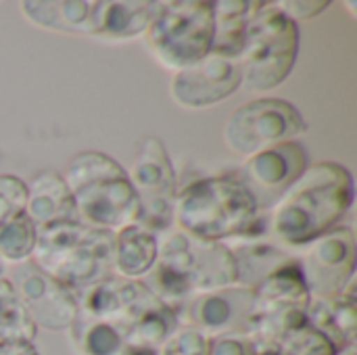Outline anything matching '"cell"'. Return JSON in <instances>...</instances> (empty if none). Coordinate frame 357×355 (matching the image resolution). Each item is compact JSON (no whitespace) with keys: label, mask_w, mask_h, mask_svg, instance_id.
I'll return each instance as SVG.
<instances>
[{"label":"cell","mask_w":357,"mask_h":355,"mask_svg":"<svg viewBox=\"0 0 357 355\" xmlns=\"http://www.w3.org/2000/svg\"><path fill=\"white\" fill-rule=\"evenodd\" d=\"M234 268H236V285L245 289H257L270 274L289 264L293 257L276 243L268 241H243L236 247H230Z\"/></svg>","instance_id":"22"},{"label":"cell","mask_w":357,"mask_h":355,"mask_svg":"<svg viewBox=\"0 0 357 355\" xmlns=\"http://www.w3.org/2000/svg\"><path fill=\"white\" fill-rule=\"evenodd\" d=\"M255 318V291L238 285L195 295L182 322L207 337L247 335Z\"/></svg>","instance_id":"13"},{"label":"cell","mask_w":357,"mask_h":355,"mask_svg":"<svg viewBox=\"0 0 357 355\" xmlns=\"http://www.w3.org/2000/svg\"><path fill=\"white\" fill-rule=\"evenodd\" d=\"M73 295L82 316L105 320L128 331L134 320L157 301L142 285V280H128L117 274Z\"/></svg>","instance_id":"15"},{"label":"cell","mask_w":357,"mask_h":355,"mask_svg":"<svg viewBox=\"0 0 357 355\" xmlns=\"http://www.w3.org/2000/svg\"><path fill=\"white\" fill-rule=\"evenodd\" d=\"M241 88V69L234 59L209 52L199 63L174 73L169 92L182 109H205L232 96Z\"/></svg>","instance_id":"14"},{"label":"cell","mask_w":357,"mask_h":355,"mask_svg":"<svg viewBox=\"0 0 357 355\" xmlns=\"http://www.w3.org/2000/svg\"><path fill=\"white\" fill-rule=\"evenodd\" d=\"M176 230L207 243L228 239L257 241L268 232V222L236 174L201 178L176 195Z\"/></svg>","instance_id":"2"},{"label":"cell","mask_w":357,"mask_h":355,"mask_svg":"<svg viewBox=\"0 0 357 355\" xmlns=\"http://www.w3.org/2000/svg\"><path fill=\"white\" fill-rule=\"evenodd\" d=\"M337 355H356V345H354V347H347V349H343V352H339Z\"/></svg>","instance_id":"34"},{"label":"cell","mask_w":357,"mask_h":355,"mask_svg":"<svg viewBox=\"0 0 357 355\" xmlns=\"http://www.w3.org/2000/svg\"><path fill=\"white\" fill-rule=\"evenodd\" d=\"M209 355H251L247 335L209 337Z\"/></svg>","instance_id":"31"},{"label":"cell","mask_w":357,"mask_h":355,"mask_svg":"<svg viewBox=\"0 0 357 355\" xmlns=\"http://www.w3.org/2000/svg\"><path fill=\"white\" fill-rule=\"evenodd\" d=\"M153 56L174 73L199 63L213 46V4L207 0H167L144 31Z\"/></svg>","instance_id":"6"},{"label":"cell","mask_w":357,"mask_h":355,"mask_svg":"<svg viewBox=\"0 0 357 355\" xmlns=\"http://www.w3.org/2000/svg\"><path fill=\"white\" fill-rule=\"evenodd\" d=\"M21 13L36 27L92 36V2L86 0H27Z\"/></svg>","instance_id":"20"},{"label":"cell","mask_w":357,"mask_h":355,"mask_svg":"<svg viewBox=\"0 0 357 355\" xmlns=\"http://www.w3.org/2000/svg\"><path fill=\"white\" fill-rule=\"evenodd\" d=\"M213 4V46L211 52L238 61L245 44V33L251 17L264 2L249 0H218Z\"/></svg>","instance_id":"21"},{"label":"cell","mask_w":357,"mask_h":355,"mask_svg":"<svg viewBox=\"0 0 357 355\" xmlns=\"http://www.w3.org/2000/svg\"><path fill=\"white\" fill-rule=\"evenodd\" d=\"M299 52V25L276 2H264L251 17L238 54L241 86L251 92L278 88L293 71Z\"/></svg>","instance_id":"5"},{"label":"cell","mask_w":357,"mask_h":355,"mask_svg":"<svg viewBox=\"0 0 357 355\" xmlns=\"http://www.w3.org/2000/svg\"><path fill=\"white\" fill-rule=\"evenodd\" d=\"M159 257V234L140 224L123 226L113 234V270L128 280L144 278Z\"/></svg>","instance_id":"19"},{"label":"cell","mask_w":357,"mask_h":355,"mask_svg":"<svg viewBox=\"0 0 357 355\" xmlns=\"http://www.w3.org/2000/svg\"><path fill=\"white\" fill-rule=\"evenodd\" d=\"M299 262L312 299L339 297L356 276V234L349 226H337L307 245Z\"/></svg>","instance_id":"11"},{"label":"cell","mask_w":357,"mask_h":355,"mask_svg":"<svg viewBox=\"0 0 357 355\" xmlns=\"http://www.w3.org/2000/svg\"><path fill=\"white\" fill-rule=\"evenodd\" d=\"M159 355H209V337L182 324L163 345Z\"/></svg>","instance_id":"29"},{"label":"cell","mask_w":357,"mask_h":355,"mask_svg":"<svg viewBox=\"0 0 357 355\" xmlns=\"http://www.w3.org/2000/svg\"><path fill=\"white\" fill-rule=\"evenodd\" d=\"M38 239V228L27 218V213H19L6 224L0 226V257L13 264L25 262L31 257Z\"/></svg>","instance_id":"26"},{"label":"cell","mask_w":357,"mask_h":355,"mask_svg":"<svg viewBox=\"0 0 357 355\" xmlns=\"http://www.w3.org/2000/svg\"><path fill=\"white\" fill-rule=\"evenodd\" d=\"M38 328L19 293L6 276H0V341H33Z\"/></svg>","instance_id":"24"},{"label":"cell","mask_w":357,"mask_h":355,"mask_svg":"<svg viewBox=\"0 0 357 355\" xmlns=\"http://www.w3.org/2000/svg\"><path fill=\"white\" fill-rule=\"evenodd\" d=\"M86 226L117 232L138 218V197L128 172L111 155L84 151L69 159L63 174Z\"/></svg>","instance_id":"3"},{"label":"cell","mask_w":357,"mask_h":355,"mask_svg":"<svg viewBox=\"0 0 357 355\" xmlns=\"http://www.w3.org/2000/svg\"><path fill=\"white\" fill-rule=\"evenodd\" d=\"M307 167V149L297 140H289L247 157L236 178L251 192L257 211L266 213L303 176Z\"/></svg>","instance_id":"10"},{"label":"cell","mask_w":357,"mask_h":355,"mask_svg":"<svg viewBox=\"0 0 357 355\" xmlns=\"http://www.w3.org/2000/svg\"><path fill=\"white\" fill-rule=\"evenodd\" d=\"M67 331L77 355H119L128 337V328L82 316L79 312Z\"/></svg>","instance_id":"23"},{"label":"cell","mask_w":357,"mask_h":355,"mask_svg":"<svg viewBox=\"0 0 357 355\" xmlns=\"http://www.w3.org/2000/svg\"><path fill=\"white\" fill-rule=\"evenodd\" d=\"M276 6L295 23L303 21V19H312L318 17L320 13H324L331 2L328 0H310V2H301V0H291V2H276Z\"/></svg>","instance_id":"30"},{"label":"cell","mask_w":357,"mask_h":355,"mask_svg":"<svg viewBox=\"0 0 357 355\" xmlns=\"http://www.w3.org/2000/svg\"><path fill=\"white\" fill-rule=\"evenodd\" d=\"M282 355H287V354H282Z\"/></svg>","instance_id":"35"},{"label":"cell","mask_w":357,"mask_h":355,"mask_svg":"<svg viewBox=\"0 0 357 355\" xmlns=\"http://www.w3.org/2000/svg\"><path fill=\"white\" fill-rule=\"evenodd\" d=\"M354 197V176L345 165L335 161L314 163L272 207L268 232L280 245L307 247L341 226Z\"/></svg>","instance_id":"1"},{"label":"cell","mask_w":357,"mask_h":355,"mask_svg":"<svg viewBox=\"0 0 357 355\" xmlns=\"http://www.w3.org/2000/svg\"><path fill=\"white\" fill-rule=\"evenodd\" d=\"M8 280L19 293L36 328L67 331L77 316L75 295L56 282L50 274L40 270L31 259L13 264Z\"/></svg>","instance_id":"12"},{"label":"cell","mask_w":357,"mask_h":355,"mask_svg":"<svg viewBox=\"0 0 357 355\" xmlns=\"http://www.w3.org/2000/svg\"><path fill=\"white\" fill-rule=\"evenodd\" d=\"M113 234L82 222L54 224L38 230L29 259L65 289L77 293L115 274Z\"/></svg>","instance_id":"4"},{"label":"cell","mask_w":357,"mask_h":355,"mask_svg":"<svg viewBox=\"0 0 357 355\" xmlns=\"http://www.w3.org/2000/svg\"><path fill=\"white\" fill-rule=\"evenodd\" d=\"M305 132L307 121L295 105L284 98H257L230 113L224 126V142L232 153L251 157Z\"/></svg>","instance_id":"7"},{"label":"cell","mask_w":357,"mask_h":355,"mask_svg":"<svg viewBox=\"0 0 357 355\" xmlns=\"http://www.w3.org/2000/svg\"><path fill=\"white\" fill-rule=\"evenodd\" d=\"M159 352H161L159 347H153V345H146V343L126 337V343H123L119 355H159Z\"/></svg>","instance_id":"33"},{"label":"cell","mask_w":357,"mask_h":355,"mask_svg":"<svg viewBox=\"0 0 357 355\" xmlns=\"http://www.w3.org/2000/svg\"><path fill=\"white\" fill-rule=\"evenodd\" d=\"M128 178L138 197L136 224L155 234H163L174 226L176 203V169L165 144L149 136L138 144Z\"/></svg>","instance_id":"8"},{"label":"cell","mask_w":357,"mask_h":355,"mask_svg":"<svg viewBox=\"0 0 357 355\" xmlns=\"http://www.w3.org/2000/svg\"><path fill=\"white\" fill-rule=\"evenodd\" d=\"M25 213L38 230L54 224L79 222L69 186L65 178L54 169H44L36 174L33 180L27 184Z\"/></svg>","instance_id":"16"},{"label":"cell","mask_w":357,"mask_h":355,"mask_svg":"<svg viewBox=\"0 0 357 355\" xmlns=\"http://www.w3.org/2000/svg\"><path fill=\"white\" fill-rule=\"evenodd\" d=\"M27 203V184L13 176L0 174V226L25 211Z\"/></svg>","instance_id":"28"},{"label":"cell","mask_w":357,"mask_h":355,"mask_svg":"<svg viewBox=\"0 0 357 355\" xmlns=\"http://www.w3.org/2000/svg\"><path fill=\"white\" fill-rule=\"evenodd\" d=\"M354 280L345 287L339 297L333 299H312L307 310V322L316 331H320L333 345L343 352L356 345L357 314Z\"/></svg>","instance_id":"18"},{"label":"cell","mask_w":357,"mask_h":355,"mask_svg":"<svg viewBox=\"0 0 357 355\" xmlns=\"http://www.w3.org/2000/svg\"><path fill=\"white\" fill-rule=\"evenodd\" d=\"M0 355H40L33 341H0Z\"/></svg>","instance_id":"32"},{"label":"cell","mask_w":357,"mask_h":355,"mask_svg":"<svg viewBox=\"0 0 357 355\" xmlns=\"http://www.w3.org/2000/svg\"><path fill=\"white\" fill-rule=\"evenodd\" d=\"M182 326V318L178 314H174L172 310H167L165 305H161L159 301H155L149 310H144L134 324L128 331V339L159 347Z\"/></svg>","instance_id":"25"},{"label":"cell","mask_w":357,"mask_h":355,"mask_svg":"<svg viewBox=\"0 0 357 355\" xmlns=\"http://www.w3.org/2000/svg\"><path fill=\"white\" fill-rule=\"evenodd\" d=\"M282 354L287 355H337L339 349L320 331L305 324L282 339Z\"/></svg>","instance_id":"27"},{"label":"cell","mask_w":357,"mask_h":355,"mask_svg":"<svg viewBox=\"0 0 357 355\" xmlns=\"http://www.w3.org/2000/svg\"><path fill=\"white\" fill-rule=\"evenodd\" d=\"M159 2L155 0H98L92 2V36L130 40L144 36Z\"/></svg>","instance_id":"17"},{"label":"cell","mask_w":357,"mask_h":355,"mask_svg":"<svg viewBox=\"0 0 357 355\" xmlns=\"http://www.w3.org/2000/svg\"><path fill=\"white\" fill-rule=\"evenodd\" d=\"M157 259L176 270L195 295L236 285L234 259L224 243H207L180 230H167L159 234Z\"/></svg>","instance_id":"9"}]
</instances>
